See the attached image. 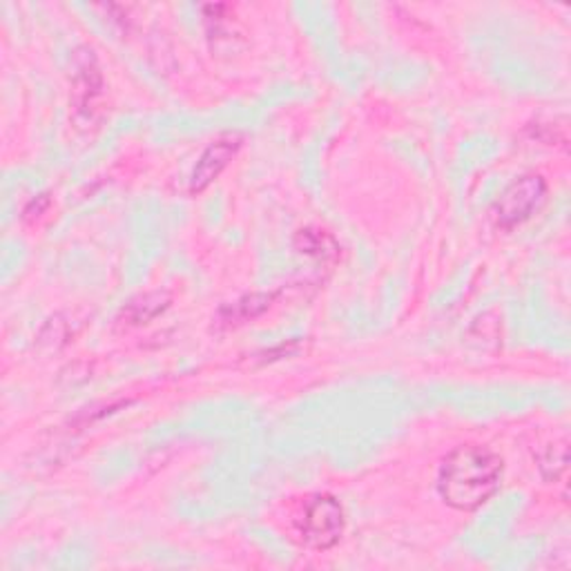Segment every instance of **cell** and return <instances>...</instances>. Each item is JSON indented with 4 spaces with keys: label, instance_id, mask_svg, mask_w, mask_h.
I'll list each match as a JSON object with an SVG mask.
<instances>
[{
    "label": "cell",
    "instance_id": "3",
    "mask_svg": "<svg viewBox=\"0 0 571 571\" xmlns=\"http://www.w3.org/2000/svg\"><path fill=\"white\" fill-rule=\"evenodd\" d=\"M547 199V183L540 175H527L514 181L496 203V221L500 228H516L536 214Z\"/></svg>",
    "mask_w": 571,
    "mask_h": 571
},
{
    "label": "cell",
    "instance_id": "7",
    "mask_svg": "<svg viewBox=\"0 0 571 571\" xmlns=\"http://www.w3.org/2000/svg\"><path fill=\"white\" fill-rule=\"evenodd\" d=\"M273 295H249L242 297L240 302L231 304V306H223L219 310V321L225 326H240L246 324L255 317H260L262 313H266L271 308Z\"/></svg>",
    "mask_w": 571,
    "mask_h": 571
},
{
    "label": "cell",
    "instance_id": "2",
    "mask_svg": "<svg viewBox=\"0 0 571 571\" xmlns=\"http://www.w3.org/2000/svg\"><path fill=\"white\" fill-rule=\"evenodd\" d=\"M297 529H299L304 544H308L310 549H317V551L332 549L341 540V536H345V529H347L345 509H341L337 498H332L328 494L313 496L304 505Z\"/></svg>",
    "mask_w": 571,
    "mask_h": 571
},
{
    "label": "cell",
    "instance_id": "5",
    "mask_svg": "<svg viewBox=\"0 0 571 571\" xmlns=\"http://www.w3.org/2000/svg\"><path fill=\"white\" fill-rule=\"evenodd\" d=\"M103 92V76L98 72L96 59L89 50H81L74 59V103L76 109L89 114L96 107V98Z\"/></svg>",
    "mask_w": 571,
    "mask_h": 571
},
{
    "label": "cell",
    "instance_id": "4",
    "mask_svg": "<svg viewBox=\"0 0 571 571\" xmlns=\"http://www.w3.org/2000/svg\"><path fill=\"white\" fill-rule=\"evenodd\" d=\"M242 141L244 139L240 135H225V137L212 141L203 150V155L197 161V168L192 172V179H190V192L192 194L203 192L228 168V163H231L237 157V152L242 148Z\"/></svg>",
    "mask_w": 571,
    "mask_h": 571
},
{
    "label": "cell",
    "instance_id": "8",
    "mask_svg": "<svg viewBox=\"0 0 571 571\" xmlns=\"http://www.w3.org/2000/svg\"><path fill=\"white\" fill-rule=\"evenodd\" d=\"M295 246L310 257H321V260H335L339 255V246L337 242L321 233V231H313V228H306V231H299L295 237Z\"/></svg>",
    "mask_w": 571,
    "mask_h": 571
},
{
    "label": "cell",
    "instance_id": "6",
    "mask_svg": "<svg viewBox=\"0 0 571 571\" xmlns=\"http://www.w3.org/2000/svg\"><path fill=\"white\" fill-rule=\"evenodd\" d=\"M170 306V295L168 293H146L135 297L126 308H124V324L126 326H141L152 321L157 315H161Z\"/></svg>",
    "mask_w": 571,
    "mask_h": 571
},
{
    "label": "cell",
    "instance_id": "1",
    "mask_svg": "<svg viewBox=\"0 0 571 571\" xmlns=\"http://www.w3.org/2000/svg\"><path fill=\"white\" fill-rule=\"evenodd\" d=\"M503 472V458L489 446H458L440 467V498L455 511H476L498 494Z\"/></svg>",
    "mask_w": 571,
    "mask_h": 571
}]
</instances>
